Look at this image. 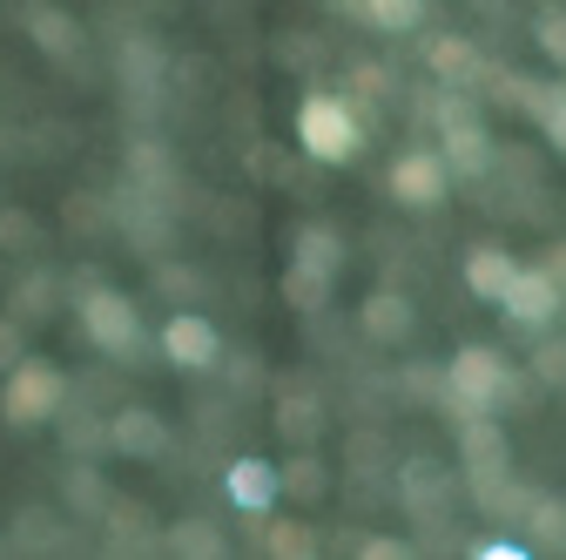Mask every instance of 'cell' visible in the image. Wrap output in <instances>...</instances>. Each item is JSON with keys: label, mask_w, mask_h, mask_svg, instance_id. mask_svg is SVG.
Wrapping results in <instances>:
<instances>
[{"label": "cell", "mask_w": 566, "mask_h": 560, "mask_svg": "<svg viewBox=\"0 0 566 560\" xmlns=\"http://www.w3.org/2000/svg\"><path fill=\"white\" fill-rule=\"evenodd\" d=\"M358 21H371L378 34H411V28L424 21V0H365Z\"/></svg>", "instance_id": "22"}, {"label": "cell", "mask_w": 566, "mask_h": 560, "mask_svg": "<svg viewBox=\"0 0 566 560\" xmlns=\"http://www.w3.org/2000/svg\"><path fill=\"white\" fill-rule=\"evenodd\" d=\"M350 89H358L365 102H378V95L391 89V75H385V68H358V75H350Z\"/></svg>", "instance_id": "30"}, {"label": "cell", "mask_w": 566, "mask_h": 560, "mask_svg": "<svg viewBox=\"0 0 566 560\" xmlns=\"http://www.w3.org/2000/svg\"><path fill=\"white\" fill-rule=\"evenodd\" d=\"M95 453V446H108V433H95V426H67V453Z\"/></svg>", "instance_id": "33"}, {"label": "cell", "mask_w": 566, "mask_h": 560, "mask_svg": "<svg viewBox=\"0 0 566 560\" xmlns=\"http://www.w3.org/2000/svg\"><path fill=\"white\" fill-rule=\"evenodd\" d=\"M432 75L439 82H465V75H479V48L472 41H459V34H446V41H432Z\"/></svg>", "instance_id": "21"}, {"label": "cell", "mask_w": 566, "mask_h": 560, "mask_svg": "<svg viewBox=\"0 0 566 560\" xmlns=\"http://www.w3.org/2000/svg\"><path fill=\"white\" fill-rule=\"evenodd\" d=\"M163 359L176 372H217L223 365V338H217V324H209L202 311H176L163 324Z\"/></svg>", "instance_id": "7"}, {"label": "cell", "mask_w": 566, "mask_h": 560, "mask_svg": "<svg viewBox=\"0 0 566 560\" xmlns=\"http://www.w3.org/2000/svg\"><path fill=\"white\" fill-rule=\"evenodd\" d=\"M169 547H176V553H196V560H217V553H223V533L209 527V520H182V527L169 533Z\"/></svg>", "instance_id": "23"}, {"label": "cell", "mask_w": 566, "mask_h": 560, "mask_svg": "<svg viewBox=\"0 0 566 560\" xmlns=\"http://www.w3.org/2000/svg\"><path fill=\"white\" fill-rule=\"evenodd\" d=\"M291 263H304V270H324V277H337V270H344V237H337L331 224H304V230L291 237Z\"/></svg>", "instance_id": "14"}, {"label": "cell", "mask_w": 566, "mask_h": 560, "mask_svg": "<svg viewBox=\"0 0 566 560\" xmlns=\"http://www.w3.org/2000/svg\"><path fill=\"white\" fill-rule=\"evenodd\" d=\"M358 115L344 108V95H304V108H297V149L304 156H317V163H358Z\"/></svg>", "instance_id": "2"}, {"label": "cell", "mask_w": 566, "mask_h": 560, "mask_svg": "<svg viewBox=\"0 0 566 560\" xmlns=\"http://www.w3.org/2000/svg\"><path fill=\"white\" fill-rule=\"evenodd\" d=\"M263 553H276V560H304V553H317V540H311L304 527H270V533H263Z\"/></svg>", "instance_id": "26"}, {"label": "cell", "mask_w": 566, "mask_h": 560, "mask_svg": "<svg viewBox=\"0 0 566 560\" xmlns=\"http://www.w3.org/2000/svg\"><path fill=\"white\" fill-rule=\"evenodd\" d=\"M21 28H28V41H34L48 61H75V54H82V21L67 14V8H48V0H34V8L21 14Z\"/></svg>", "instance_id": "11"}, {"label": "cell", "mask_w": 566, "mask_h": 560, "mask_svg": "<svg viewBox=\"0 0 566 560\" xmlns=\"http://www.w3.org/2000/svg\"><path fill=\"white\" fill-rule=\"evenodd\" d=\"M61 398H67V378L41 359H21V365H8V385H0V418L28 433V426L61 418Z\"/></svg>", "instance_id": "3"}, {"label": "cell", "mask_w": 566, "mask_h": 560, "mask_svg": "<svg viewBox=\"0 0 566 560\" xmlns=\"http://www.w3.org/2000/svg\"><path fill=\"white\" fill-rule=\"evenodd\" d=\"M500 311L513 318V324H526V331H539V324H553L559 311H566V284H559V270L553 263H520L513 270V284L500 291Z\"/></svg>", "instance_id": "5"}, {"label": "cell", "mask_w": 566, "mask_h": 560, "mask_svg": "<svg viewBox=\"0 0 566 560\" xmlns=\"http://www.w3.org/2000/svg\"><path fill=\"white\" fill-rule=\"evenodd\" d=\"M526 527H533V547H559L566 553V500H553V494H539V500H526Z\"/></svg>", "instance_id": "20"}, {"label": "cell", "mask_w": 566, "mask_h": 560, "mask_svg": "<svg viewBox=\"0 0 566 560\" xmlns=\"http://www.w3.org/2000/svg\"><path fill=\"white\" fill-rule=\"evenodd\" d=\"M75 311H82V331L95 338V352H108V359H135L142 352V318H135V304L122 291H102L95 284Z\"/></svg>", "instance_id": "4"}, {"label": "cell", "mask_w": 566, "mask_h": 560, "mask_svg": "<svg viewBox=\"0 0 566 560\" xmlns=\"http://www.w3.org/2000/svg\"><path fill=\"white\" fill-rule=\"evenodd\" d=\"M533 378H539V385H559V392H566V338H546L539 352H533Z\"/></svg>", "instance_id": "27"}, {"label": "cell", "mask_w": 566, "mask_h": 560, "mask_svg": "<svg viewBox=\"0 0 566 560\" xmlns=\"http://www.w3.org/2000/svg\"><path fill=\"white\" fill-rule=\"evenodd\" d=\"M324 459L317 453H297L291 466H276V494H291V500H324Z\"/></svg>", "instance_id": "19"}, {"label": "cell", "mask_w": 566, "mask_h": 560, "mask_svg": "<svg viewBox=\"0 0 566 560\" xmlns=\"http://www.w3.org/2000/svg\"><path fill=\"white\" fill-rule=\"evenodd\" d=\"M67 500H75V507H108V486H102L88 466H75V479H67Z\"/></svg>", "instance_id": "28"}, {"label": "cell", "mask_w": 566, "mask_h": 560, "mask_svg": "<svg viewBox=\"0 0 566 560\" xmlns=\"http://www.w3.org/2000/svg\"><path fill=\"white\" fill-rule=\"evenodd\" d=\"M459 459H465V473H472V486L485 500H500V473H506V433H500V418L492 412H465L459 418Z\"/></svg>", "instance_id": "6"}, {"label": "cell", "mask_w": 566, "mask_h": 560, "mask_svg": "<svg viewBox=\"0 0 566 560\" xmlns=\"http://www.w3.org/2000/svg\"><path fill=\"white\" fill-rule=\"evenodd\" d=\"M446 189H452V176H446L439 149H405V156L391 163V196H398L405 209H439Z\"/></svg>", "instance_id": "8"}, {"label": "cell", "mask_w": 566, "mask_h": 560, "mask_svg": "<svg viewBox=\"0 0 566 560\" xmlns=\"http://www.w3.org/2000/svg\"><path fill=\"white\" fill-rule=\"evenodd\" d=\"M223 494H230L243 514H270V507H276V466H270V459H230Z\"/></svg>", "instance_id": "12"}, {"label": "cell", "mask_w": 566, "mask_h": 560, "mask_svg": "<svg viewBox=\"0 0 566 560\" xmlns=\"http://www.w3.org/2000/svg\"><path fill=\"white\" fill-rule=\"evenodd\" d=\"M331 284H337V277H324V270H304V263H283V304H291V311H324L331 304Z\"/></svg>", "instance_id": "17"}, {"label": "cell", "mask_w": 566, "mask_h": 560, "mask_svg": "<svg viewBox=\"0 0 566 560\" xmlns=\"http://www.w3.org/2000/svg\"><path fill=\"white\" fill-rule=\"evenodd\" d=\"M513 257L500 250V243H479L472 257H465V284H472V298H485V304H500V291L513 284Z\"/></svg>", "instance_id": "13"}, {"label": "cell", "mask_w": 566, "mask_h": 560, "mask_svg": "<svg viewBox=\"0 0 566 560\" xmlns=\"http://www.w3.org/2000/svg\"><path fill=\"white\" fill-rule=\"evenodd\" d=\"M0 243H34V224L28 217H0Z\"/></svg>", "instance_id": "32"}, {"label": "cell", "mask_w": 566, "mask_h": 560, "mask_svg": "<svg viewBox=\"0 0 566 560\" xmlns=\"http://www.w3.org/2000/svg\"><path fill=\"white\" fill-rule=\"evenodd\" d=\"M324 8H344V14H365V0H324Z\"/></svg>", "instance_id": "35"}, {"label": "cell", "mask_w": 566, "mask_h": 560, "mask_svg": "<svg viewBox=\"0 0 566 560\" xmlns=\"http://www.w3.org/2000/svg\"><path fill=\"white\" fill-rule=\"evenodd\" d=\"M405 331H411V298H405V291H371V298H365V338L398 344Z\"/></svg>", "instance_id": "15"}, {"label": "cell", "mask_w": 566, "mask_h": 560, "mask_svg": "<svg viewBox=\"0 0 566 560\" xmlns=\"http://www.w3.org/2000/svg\"><path fill=\"white\" fill-rule=\"evenodd\" d=\"M398 486H405L411 514H432V507H439V494L452 486V473H446V466H432V459H411V466L398 473Z\"/></svg>", "instance_id": "18"}, {"label": "cell", "mask_w": 566, "mask_h": 560, "mask_svg": "<svg viewBox=\"0 0 566 560\" xmlns=\"http://www.w3.org/2000/svg\"><path fill=\"white\" fill-rule=\"evenodd\" d=\"M479 560H520V540H479Z\"/></svg>", "instance_id": "34"}, {"label": "cell", "mask_w": 566, "mask_h": 560, "mask_svg": "<svg viewBox=\"0 0 566 560\" xmlns=\"http://www.w3.org/2000/svg\"><path fill=\"white\" fill-rule=\"evenodd\" d=\"M102 433H108V446L128 453V459H163V453H169V426H163L149 405H122Z\"/></svg>", "instance_id": "10"}, {"label": "cell", "mask_w": 566, "mask_h": 560, "mask_svg": "<svg viewBox=\"0 0 566 560\" xmlns=\"http://www.w3.org/2000/svg\"><path fill=\"white\" fill-rule=\"evenodd\" d=\"M533 115H539V128H546V143L566 156V89H546V95H533Z\"/></svg>", "instance_id": "24"}, {"label": "cell", "mask_w": 566, "mask_h": 560, "mask_svg": "<svg viewBox=\"0 0 566 560\" xmlns=\"http://www.w3.org/2000/svg\"><path fill=\"white\" fill-rule=\"evenodd\" d=\"M21 365V318H0V372Z\"/></svg>", "instance_id": "29"}, {"label": "cell", "mask_w": 566, "mask_h": 560, "mask_svg": "<svg viewBox=\"0 0 566 560\" xmlns=\"http://www.w3.org/2000/svg\"><path fill=\"white\" fill-rule=\"evenodd\" d=\"M276 433L297 439V446H311V439L324 433V405H317L311 392H283V398H276Z\"/></svg>", "instance_id": "16"}, {"label": "cell", "mask_w": 566, "mask_h": 560, "mask_svg": "<svg viewBox=\"0 0 566 560\" xmlns=\"http://www.w3.org/2000/svg\"><path fill=\"white\" fill-rule=\"evenodd\" d=\"M365 560H405V540H358Z\"/></svg>", "instance_id": "31"}, {"label": "cell", "mask_w": 566, "mask_h": 560, "mask_svg": "<svg viewBox=\"0 0 566 560\" xmlns=\"http://www.w3.org/2000/svg\"><path fill=\"white\" fill-rule=\"evenodd\" d=\"M439 128H446V143H439L446 176H452V183H479V176L492 169V135L479 128V115H452V122H439Z\"/></svg>", "instance_id": "9"}, {"label": "cell", "mask_w": 566, "mask_h": 560, "mask_svg": "<svg viewBox=\"0 0 566 560\" xmlns=\"http://www.w3.org/2000/svg\"><path fill=\"white\" fill-rule=\"evenodd\" d=\"M533 41L546 48V61H559V68H566V8H546V14L533 21Z\"/></svg>", "instance_id": "25"}, {"label": "cell", "mask_w": 566, "mask_h": 560, "mask_svg": "<svg viewBox=\"0 0 566 560\" xmlns=\"http://www.w3.org/2000/svg\"><path fill=\"white\" fill-rule=\"evenodd\" d=\"M513 398V365L492 352V344H465L446 365V405L465 418V412H500Z\"/></svg>", "instance_id": "1"}]
</instances>
